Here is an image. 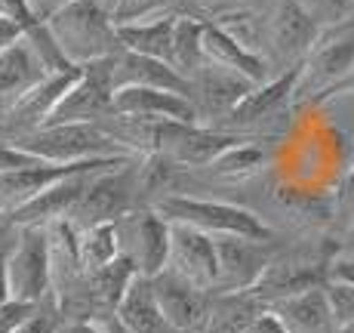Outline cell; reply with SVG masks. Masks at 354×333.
<instances>
[{
	"label": "cell",
	"instance_id": "9a60e30c",
	"mask_svg": "<svg viewBox=\"0 0 354 333\" xmlns=\"http://www.w3.org/2000/svg\"><path fill=\"white\" fill-rule=\"evenodd\" d=\"M201 56L203 62L228 68V71L247 78L250 84H265L268 80V62L250 46H243L241 40H234L222 25H207L203 22L201 34Z\"/></svg>",
	"mask_w": 354,
	"mask_h": 333
},
{
	"label": "cell",
	"instance_id": "ffe728a7",
	"mask_svg": "<svg viewBox=\"0 0 354 333\" xmlns=\"http://www.w3.org/2000/svg\"><path fill=\"white\" fill-rule=\"evenodd\" d=\"M133 228V262L136 271L145 278H154L167 269L169 260V222L154 210H142L129 222Z\"/></svg>",
	"mask_w": 354,
	"mask_h": 333
},
{
	"label": "cell",
	"instance_id": "3957f363",
	"mask_svg": "<svg viewBox=\"0 0 354 333\" xmlns=\"http://www.w3.org/2000/svg\"><path fill=\"white\" fill-rule=\"evenodd\" d=\"M158 216L167 222H182L192 226L203 235H237V237H256V241H268L271 228L247 207L225 201H207V198H188V195H163L158 201Z\"/></svg>",
	"mask_w": 354,
	"mask_h": 333
},
{
	"label": "cell",
	"instance_id": "83f0119b",
	"mask_svg": "<svg viewBox=\"0 0 354 333\" xmlns=\"http://www.w3.org/2000/svg\"><path fill=\"white\" fill-rule=\"evenodd\" d=\"M201 34H203V22H197L194 16H176V22H173V65H176V71H182L185 78L203 65Z\"/></svg>",
	"mask_w": 354,
	"mask_h": 333
},
{
	"label": "cell",
	"instance_id": "4fadbf2b",
	"mask_svg": "<svg viewBox=\"0 0 354 333\" xmlns=\"http://www.w3.org/2000/svg\"><path fill=\"white\" fill-rule=\"evenodd\" d=\"M108 170H111V167H108ZM93 173H99V170L71 173V176H65V179L53 182V186L44 188V192H37L34 198H28L25 204L12 207L10 210V226L22 228V226H46V222H53V219H65V216L71 213L74 201L80 198V192H84L86 179H90Z\"/></svg>",
	"mask_w": 354,
	"mask_h": 333
},
{
	"label": "cell",
	"instance_id": "d4e9b609",
	"mask_svg": "<svg viewBox=\"0 0 354 333\" xmlns=\"http://www.w3.org/2000/svg\"><path fill=\"white\" fill-rule=\"evenodd\" d=\"M120 256V226L118 222H96V226L77 228V262L80 271L90 275Z\"/></svg>",
	"mask_w": 354,
	"mask_h": 333
},
{
	"label": "cell",
	"instance_id": "4dcf8cb0",
	"mask_svg": "<svg viewBox=\"0 0 354 333\" xmlns=\"http://www.w3.org/2000/svg\"><path fill=\"white\" fill-rule=\"evenodd\" d=\"M56 324H59V305L46 296L44 303L34 305V312L12 333H53Z\"/></svg>",
	"mask_w": 354,
	"mask_h": 333
},
{
	"label": "cell",
	"instance_id": "ac0fdd59",
	"mask_svg": "<svg viewBox=\"0 0 354 333\" xmlns=\"http://www.w3.org/2000/svg\"><path fill=\"white\" fill-rule=\"evenodd\" d=\"M317 34H321V25L311 19L302 0H277L271 12V44L281 56H308Z\"/></svg>",
	"mask_w": 354,
	"mask_h": 333
},
{
	"label": "cell",
	"instance_id": "4316f807",
	"mask_svg": "<svg viewBox=\"0 0 354 333\" xmlns=\"http://www.w3.org/2000/svg\"><path fill=\"white\" fill-rule=\"evenodd\" d=\"M133 275H136L133 256H129V253H120V256H114L108 266L90 271V275H86V284H90L93 294H96L102 303L114 309V305H118V300L124 296L127 284L133 281Z\"/></svg>",
	"mask_w": 354,
	"mask_h": 333
},
{
	"label": "cell",
	"instance_id": "5b68a950",
	"mask_svg": "<svg viewBox=\"0 0 354 333\" xmlns=\"http://www.w3.org/2000/svg\"><path fill=\"white\" fill-rule=\"evenodd\" d=\"M6 294L19 303H44L53 290L50 269V244H46L44 226H22L16 235L12 250L3 256Z\"/></svg>",
	"mask_w": 354,
	"mask_h": 333
},
{
	"label": "cell",
	"instance_id": "1f68e13d",
	"mask_svg": "<svg viewBox=\"0 0 354 333\" xmlns=\"http://www.w3.org/2000/svg\"><path fill=\"white\" fill-rule=\"evenodd\" d=\"M302 6L311 12V19H315L321 28L354 12V0H302Z\"/></svg>",
	"mask_w": 354,
	"mask_h": 333
},
{
	"label": "cell",
	"instance_id": "bcb514c9",
	"mask_svg": "<svg viewBox=\"0 0 354 333\" xmlns=\"http://www.w3.org/2000/svg\"><path fill=\"white\" fill-rule=\"evenodd\" d=\"M351 216H354V213H351Z\"/></svg>",
	"mask_w": 354,
	"mask_h": 333
},
{
	"label": "cell",
	"instance_id": "d590c367",
	"mask_svg": "<svg viewBox=\"0 0 354 333\" xmlns=\"http://www.w3.org/2000/svg\"><path fill=\"white\" fill-rule=\"evenodd\" d=\"M241 333H287V327L281 324V318H277L274 312H265V309H262Z\"/></svg>",
	"mask_w": 354,
	"mask_h": 333
},
{
	"label": "cell",
	"instance_id": "ba28073f",
	"mask_svg": "<svg viewBox=\"0 0 354 333\" xmlns=\"http://www.w3.org/2000/svg\"><path fill=\"white\" fill-rule=\"evenodd\" d=\"M216 247V287L222 294H241L253 290L256 281L271 266V250L265 241L256 237L219 235L213 237Z\"/></svg>",
	"mask_w": 354,
	"mask_h": 333
},
{
	"label": "cell",
	"instance_id": "7a4b0ae2",
	"mask_svg": "<svg viewBox=\"0 0 354 333\" xmlns=\"http://www.w3.org/2000/svg\"><path fill=\"white\" fill-rule=\"evenodd\" d=\"M12 145L46 164H77L93 158H129V152L99 124H46L12 136Z\"/></svg>",
	"mask_w": 354,
	"mask_h": 333
},
{
	"label": "cell",
	"instance_id": "e575fe53",
	"mask_svg": "<svg viewBox=\"0 0 354 333\" xmlns=\"http://www.w3.org/2000/svg\"><path fill=\"white\" fill-rule=\"evenodd\" d=\"M336 96H354V68L345 74L342 80H336V84L324 87L321 93L308 96V102H311V105H321V102H330V99H336Z\"/></svg>",
	"mask_w": 354,
	"mask_h": 333
},
{
	"label": "cell",
	"instance_id": "2e32d148",
	"mask_svg": "<svg viewBox=\"0 0 354 333\" xmlns=\"http://www.w3.org/2000/svg\"><path fill=\"white\" fill-rule=\"evenodd\" d=\"M188 80H192V102H194L197 114H203V111L228 114L256 87L247 78H241V74L219 68V65H209V62H203L194 71V78H188Z\"/></svg>",
	"mask_w": 354,
	"mask_h": 333
},
{
	"label": "cell",
	"instance_id": "e0dca14e",
	"mask_svg": "<svg viewBox=\"0 0 354 333\" xmlns=\"http://www.w3.org/2000/svg\"><path fill=\"white\" fill-rule=\"evenodd\" d=\"M299 80H302V62L287 68V71L277 74V78H268L265 84H256L247 96L231 108L228 118L234 120V124H241V127L271 118L277 108L287 105V102L299 93Z\"/></svg>",
	"mask_w": 354,
	"mask_h": 333
},
{
	"label": "cell",
	"instance_id": "8fae6325",
	"mask_svg": "<svg viewBox=\"0 0 354 333\" xmlns=\"http://www.w3.org/2000/svg\"><path fill=\"white\" fill-rule=\"evenodd\" d=\"M167 269L182 275L201 290L216 287V247L213 235H203L192 226L169 222V260Z\"/></svg>",
	"mask_w": 354,
	"mask_h": 333
},
{
	"label": "cell",
	"instance_id": "277c9868",
	"mask_svg": "<svg viewBox=\"0 0 354 333\" xmlns=\"http://www.w3.org/2000/svg\"><path fill=\"white\" fill-rule=\"evenodd\" d=\"M136 195H139V167H133V161L111 170H99L86 179L84 192L65 219L74 228H86L96 222H118L120 216L129 213Z\"/></svg>",
	"mask_w": 354,
	"mask_h": 333
},
{
	"label": "cell",
	"instance_id": "603a6c76",
	"mask_svg": "<svg viewBox=\"0 0 354 333\" xmlns=\"http://www.w3.org/2000/svg\"><path fill=\"white\" fill-rule=\"evenodd\" d=\"M173 22H176V16L127 22V25H114V34H118L120 50L139 53V56H151V59H160V62L173 65Z\"/></svg>",
	"mask_w": 354,
	"mask_h": 333
},
{
	"label": "cell",
	"instance_id": "ee69618b",
	"mask_svg": "<svg viewBox=\"0 0 354 333\" xmlns=\"http://www.w3.org/2000/svg\"><path fill=\"white\" fill-rule=\"evenodd\" d=\"M336 333H354V324H351V327H342V330H336Z\"/></svg>",
	"mask_w": 354,
	"mask_h": 333
},
{
	"label": "cell",
	"instance_id": "f546056e",
	"mask_svg": "<svg viewBox=\"0 0 354 333\" xmlns=\"http://www.w3.org/2000/svg\"><path fill=\"white\" fill-rule=\"evenodd\" d=\"M173 6V0H120L114 10L111 22L114 25H127V22H145V19H158L163 16V10Z\"/></svg>",
	"mask_w": 354,
	"mask_h": 333
},
{
	"label": "cell",
	"instance_id": "ab89813d",
	"mask_svg": "<svg viewBox=\"0 0 354 333\" xmlns=\"http://www.w3.org/2000/svg\"><path fill=\"white\" fill-rule=\"evenodd\" d=\"M28 3H31L34 10H37V12H40V16L46 19V16H50L53 10H59V6H62L65 0H28Z\"/></svg>",
	"mask_w": 354,
	"mask_h": 333
},
{
	"label": "cell",
	"instance_id": "f35d334b",
	"mask_svg": "<svg viewBox=\"0 0 354 333\" xmlns=\"http://www.w3.org/2000/svg\"><path fill=\"white\" fill-rule=\"evenodd\" d=\"M339 207L345 213H354V167L348 170V176L342 179V188H339Z\"/></svg>",
	"mask_w": 354,
	"mask_h": 333
},
{
	"label": "cell",
	"instance_id": "74e56055",
	"mask_svg": "<svg viewBox=\"0 0 354 333\" xmlns=\"http://www.w3.org/2000/svg\"><path fill=\"white\" fill-rule=\"evenodd\" d=\"M19 40H22V28H19L10 16H3V12H0V53L10 50V46H16Z\"/></svg>",
	"mask_w": 354,
	"mask_h": 333
},
{
	"label": "cell",
	"instance_id": "484cf974",
	"mask_svg": "<svg viewBox=\"0 0 354 333\" xmlns=\"http://www.w3.org/2000/svg\"><path fill=\"white\" fill-rule=\"evenodd\" d=\"M259 296H253L250 290L241 294H222L213 303V309L207 312V330L209 333H241L250 321L259 315Z\"/></svg>",
	"mask_w": 354,
	"mask_h": 333
},
{
	"label": "cell",
	"instance_id": "cb8c5ba5",
	"mask_svg": "<svg viewBox=\"0 0 354 333\" xmlns=\"http://www.w3.org/2000/svg\"><path fill=\"white\" fill-rule=\"evenodd\" d=\"M44 68H40L37 56L28 50L25 40H19L16 46L0 53V99L6 105H12L22 93H28L40 78H44Z\"/></svg>",
	"mask_w": 354,
	"mask_h": 333
},
{
	"label": "cell",
	"instance_id": "60d3db41",
	"mask_svg": "<svg viewBox=\"0 0 354 333\" xmlns=\"http://www.w3.org/2000/svg\"><path fill=\"white\" fill-rule=\"evenodd\" d=\"M93 6H99L102 12H108V16H114V10H118V3L120 0H90Z\"/></svg>",
	"mask_w": 354,
	"mask_h": 333
},
{
	"label": "cell",
	"instance_id": "8992f818",
	"mask_svg": "<svg viewBox=\"0 0 354 333\" xmlns=\"http://www.w3.org/2000/svg\"><path fill=\"white\" fill-rule=\"evenodd\" d=\"M111 96H114V56L84 62L77 71V80L68 87V93L59 99L46 124H96L99 118L111 114Z\"/></svg>",
	"mask_w": 354,
	"mask_h": 333
},
{
	"label": "cell",
	"instance_id": "f1b7e54d",
	"mask_svg": "<svg viewBox=\"0 0 354 333\" xmlns=\"http://www.w3.org/2000/svg\"><path fill=\"white\" fill-rule=\"evenodd\" d=\"M262 164H265V152L259 145H247V139H243L241 145L222 152L219 158L209 164V170L219 176H247V173H256Z\"/></svg>",
	"mask_w": 354,
	"mask_h": 333
},
{
	"label": "cell",
	"instance_id": "7bdbcfd3",
	"mask_svg": "<svg viewBox=\"0 0 354 333\" xmlns=\"http://www.w3.org/2000/svg\"><path fill=\"white\" fill-rule=\"evenodd\" d=\"M108 333H127V330H124V327H120V324H118V321H114V324H111V327H108Z\"/></svg>",
	"mask_w": 354,
	"mask_h": 333
},
{
	"label": "cell",
	"instance_id": "8d00e7d4",
	"mask_svg": "<svg viewBox=\"0 0 354 333\" xmlns=\"http://www.w3.org/2000/svg\"><path fill=\"white\" fill-rule=\"evenodd\" d=\"M53 333H108V327L90 318H74V321H59Z\"/></svg>",
	"mask_w": 354,
	"mask_h": 333
},
{
	"label": "cell",
	"instance_id": "d6a6232c",
	"mask_svg": "<svg viewBox=\"0 0 354 333\" xmlns=\"http://www.w3.org/2000/svg\"><path fill=\"white\" fill-rule=\"evenodd\" d=\"M40 164H46V161L34 158L31 152L12 145V142H0V173H16V170H28Z\"/></svg>",
	"mask_w": 354,
	"mask_h": 333
},
{
	"label": "cell",
	"instance_id": "5bb4252c",
	"mask_svg": "<svg viewBox=\"0 0 354 333\" xmlns=\"http://www.w3.org/2000/svg\"><path fill=\"white\" fill-rule=\"evenodd\" d=\"M77 71H80V65H74L71 71L44 74L28 93H22V96L10 105V111H6V127L16 130V136L37 130V127L53 114V108L59 105V99L68 93V87L77 80Z\"/></svg>",
	"mask_w": 354,
	"mask_h": 333
},
{
	"label": "cell",
	"instance_id": "30bf717a",
	"mask_svg": "<svg viewBox=\"0 0 354 333\" xmlns=\"http://www.w3.org/2000/svg\"><path fill=\"white\" fill-rule=\"evenodd\" d=\"M111 114L136 120H179V124H197V108L188 96L142 84H120L114 87L111 96Z\"/></svg>",
	"mask_w": 354,
	"mask_h": 333
},
{
	"label": "cell",
	"instance_id": "7402d4cb",
	"mask_svg": "<svg viewBox=\"0 0 354 333\" xmlns=\"http://www.w3.org/2000/svg\"><path fill=\"white\" fill-rule=\"evenodd\" d=\"M114 321L127 333H167L158 296H154V287H151V278L136 271L133 281L127 284L124 296L114 305Z\"/></svg>",
	"mask_w": 354,
	"mask_h": 333
},
{
	"label": "cell",
	"instance_id": "b9f144b4",
	"mask_svg": "<svg viewBox=\"0 0 354 333\" xmlns=\"http://www.w3.org/2000/svg\"><path fill=\"white\" fill-rule=\"evenodd\" d=\"M3 256L6 253H0V305L10 300V294H6V275H3Z\"/></svg>",
	"mask_w": 354,
	"mask_h": 333
},
{
	"label": "cell",
	"instance_id": "6da1fadb",
	"mask_svg": "<svg viewBox=\"0 0 354 333\" xmlns=\"http://www.w3.org/2000/svg\"><path fill=\"white\" fill-rule=\"evenodd\" d=\"M46 25L71 65L96 62L120 53L111 16L93 6L90 0H65L59 10L46 16Z\"/></svg>",
	"mask_w": 354,
	"mask_h": 333
},
{
	"label": "cell",
	"instance_id": "836d02e7",
	"mask_svg": "<svg viewBox=\"0 0 354 333\" xmlns=\"http://www.w3.org/2000/svg\"><path fill=\"white\" fill-rule=\"evenodd\" d=\"M34 312L31 303H19V300H6L0 305V333H12L19 327V324L25 321Z\"/></svg>",
	"mask_w": 354,
	"mask_h": 333
},
{
	"label": "cell",
	"instance_id": "52a82bcc",
	"mask_svg": "<svg viewBox=\"0 0 354 333\" xmlns=\"http://www.w3.org/2000/svg\"><path fill=\"white\" fill-rule=\"evenodd\" d=\"M151 139L158 142L160 154L179 167H209L222 152L241 145L243 136L209 130L197 124H179V120H158L151 130Z\"/></svg>",
	"mask_w": 354,
	"mask_h": 333
},
{
	"label": "cell",
	"instance_id": "9c48e42d",
	"mask_svg": "<svg viewBox=\"0 0 354 333\" xmlns=\"http://www.w3.org/2000/svg\"><path fill=\"white\" fill-rule=\"evenodd\" d=\"M354 68V12L333 25H324L315 46L308 50V59L302 62V74L311 78V96L324 87L342 80Z\"/></svg>",
	"mask_w": 354,
	"mask_h": 333
},
{
	"label": "cell",
	"instance_id": "44dd1931",
	"mask_svg": "<svg viewBox=\"0 0 354 333\" xmlns=\"http://www.w3.org/2000/svg\"><path fill=\"white\" fill-rule=\"evenodd\" d=\"M274 312L281 318V324L287 327V333H333V315H330V303H326L324 284L299 294L281 296L274 300Z\"/></svg>",
	"mask_w": 354,
	"mask_h": 333
},
{
	"label": "cell",
	"instance_id": "d6986e66",
	"mask_svg": "<svg viewBox=\"0 0 354 333\" xmlns=\"http://www.w3.org/2000/svg\"><path fill=\"white\" fill-rule=\"evenodd\" d=\"M120 84H142V87H154V90L179 93V96L192 99V80L182 71H176L169 62L139 56V53H129V50H120L114 56V87Z\"/></svg>",
	"mask_w": 354,
	"mask_h": 333
},
{
	"label": "cell",
	"instance_id": "f6af8a7d",
	"mask_svg": "<svg viewBox=\"0 0 354 333\" xmlns=\"http://www.w3.org/2000/svg\"><path fill=\"white\" fill-rule=\"evenodd\" d=\"M0 210H3V207H0Z\"/></svg>",
	"mask_w": 354,
	"mask_h": 333
},
{
	"label": "cell",
	"instance_id": "7c38bea8",
	"mask_svg": "<svg viewBox=\"0 0 354 333\" xmlns=\"http://www.w3.org/2000/svg\"><path fill=\"white\" fill-rule=\"evenodd\" d=\"M151 287H154V296H158L167 330L185 333L207 321V312H209L207 294L201 287H194V284H188L182 275H176L173 269H163L160 275H154Z\"/></svg>",
	"mask_w": 354,
	"mask_h": 333
}]
</instances>
